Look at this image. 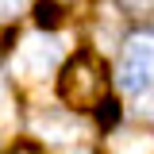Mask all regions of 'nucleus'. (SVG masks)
<instances>
[{
    "label": "nucleus",
    "instance_id": "f257e3e1",
    "mask_svg": "<svg viewBox=\"0 0 154 154\" xmlns=\"http://www.w3.org/2000/svg\"><path fill=\"white\" fill-rule=\"evenodd\" d=\"M58 96L77 112L96 108V100L108 96V66L96 54H89V50L73 54L58 73Z\"/></svg>",
    "mask_w": 154,
    "mask_h": 154
},
{
    "label": "nucleus",
    "instance_id": "f03ea898",
    "mask_svg": "<svg viewBox=\"0 0 154 154\" xmlns=\"http://www.w3.org/2000/svg\"><path fill=\"white\" fill-rule=\"evenodd\" d=\"M104 154H154V131L146 127H119L104 139Z\"/></svg>",
    "mask_w": 154,
    "mask_h": 154
},
{
    "label": "nucleus",
    "instance_id": "7ed1b4c3",
    "mask_svg": "<svg viewBox=\"0 0 154 154\" xmlns=\"http://www.w3.org/2000/svg\"><path fill=\"white\" fill-rule=\"evenodd\" d=\"M119 85H123L127 93H143V89H150V85H154V66H143V62L123 58V66H119Z\"/></svg>",
    "mask_w": 154,
    "mask_h": 154
},
{
    "label": "nucleus",
    "instance_id": "20e7f679",
    "mask_svg": "<svg viewBox=\"0 0 154 154\" xmlns=\"http://www.w3.org/2000/svg\"><path fill=\"white\" fill-rule=\"evenodd\" d=\"M54 62H58V50L50 42H31V46H23V66H27L31 77H42Z\"/></svg>",
    "mask_w": 154,
    "mask_h": 154
},
{
    "label": "nucleus",
    "instance_id": "39448f33",
    "mask_svg": "<svg viewBox=\"0 0 154 154\" xmlns=\"http://www.w3.org/2000/svg\"><path fill=\"white\" fill-rule=\"evenodd\" d=\"M38 127L46 131V139H69L77 127V119L69 112H42L38 116Z\"/></svg>",
    "mask_w": 154,
    "mask_h": 154
},
{
    "label": "nucleus",
    "instance_id": "423d86ee",
    "mask_svg": "<svg viewBox=\"0 0 154 154\" xmlns=\"http://www.w3.org/2000/svg\"><path fill=\"white\" fill-rule=\"evenodd\" d=\"M66 16H69V8H62L58 0H38L35 4V23L46 27V31H58L66 23Z\"/></svg>",
    "mask_w": 154,
    "mask_h": 154
},
{
    "label": "nucleus",
    "instance_id": "0eeeda50",
    "mask_svg": "<svg viewBox=\"0 0 154 154\" xmlns=\"http://www.w3.org/2000/svg\"><path fill=\"white\" fill-rule=\"evenodd\" d=\"M123 58H131V62H143V66H154V35H135V38H127V46H123Z\"/></svg>",
    "mask_w": 154,
    "mask_h": 154
},
{
    "label": "nucleus",
    "instance_id": "6e6552de",
    "mask_svg": "<svg viewBox=\"0 0 154 154\" xmlns=\"http://www.w3.org/2000/svg\"><path fill=\"white\" fill-rule=\"evenodd\" d=\"M116 4L135 19H154V0H116Z\"/></svg>",
    "mask_w": 154,
    "mask_h": 154
},
{
    "label": "nucleus",
    "instance_id": "1a4fd4ad",
    "mask_svg": "<svg viewBox=\"0 0 154 154\" xmlns=\"http://www.w3.org/2000/svg\"><path fill=\"white\" fill-rule=\"evenodd\" d=\"M135 96H139V104H135L139 119H150V123H154V85H150V89H143V93H135Z\"/></svg>",
    "mask_w": 154,
    "mask_h": 154
},
{
    "label": "nucleus",
    "instance_id": "9d476101",
    "mask_svg": "<svg viewBox=\"0 0 154 154\" xmlns=\"http://www.w3.org/2000/svg\"><path fill=\"white\" fill-rule=\"evenodd\" d=\"M8 154H46V150H42L38 143H16V146H12Z\"/></svg>",
    "mask_w": 154,
    "mask_h": 154
},
{
    "label": "nucleus",
    "instance_id": "9b49d317",
    "mask_svg": "<svg viewBox=\"0 0 154 154\" xmlns=\"http://www.w3.org/2000/svg\"><path fill=\"white\" fill-rule=\"evenodd\" d=\"M19 4H23V0H0V16L8 19V16H16L19 12Z\"/></svg>",
    "mask_w": 154,
    "mask_h": 154
},
{
    "label": "nucleus",
    "instance_id": "f8f14e48",
    "mask_svg": "<svg viewBox=\"0 0 154 154\" xmlns=\"http://www.w3.org/2000/svg\"><path fill=\"white\" fill-rule=\"evenodd\" d=\"M58 4H62V8H69V12H73L77 4H81V0H58Z\"/></svg>",
    "mask_w": 154,
    "mask_h": 154
}]
</instances>
